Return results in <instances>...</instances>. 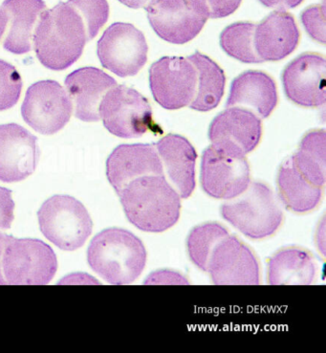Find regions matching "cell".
Here are the masks:
<instances>
[{"instance_id":"cell-33","label":"cell","mask_w":326,"mask_h":353,"mask_svg":"<svg viewBox=\"0 0 326 353\" xmlns=\"http://www.w3.org/2000/svg\"><path fill=\"white\" fill-rule=\"evenodd\" d=\"M145 285H189V281L174 271L161 270L150 275Z\"/></svg>"},{"instance_id":"cell-35","label":"cell","mask_w":326,"mask_h":353,"mask_svg":"<svg viewBox=\"0 0 326 353\" xmlns=\"http://www.w3.org/2000/svg\"><path fill=\"white\" fill-rule=\"evenodd\" d=\"M121 3L132 9H140L147 6L152 0H119Z\"/></svg>"},{"instance_id":"cell-1","label":"cell","mask_w":326,"mask_h":353,"mask_svg":"<svg viewBox=\"0 0 326 353\" xmlns=\"http://www.w3.org/2000/svg\"><path fill=\"white\" fill-rule=\"evenodd\" d=\"M110 17L106 0H68L45 10L33 37L39 61L51 70H65L83 55Z\"/></svg>"},{"instance_id":"cell-31","label":"cell","mask_w":326,"mask_h":353,"mask_svg":"<svg viewBox=\"0 0 326 353\" xmlns=\"http://www.w3.org/2000/svg\"><path fill=\"white\" fill-rule=\"evenodd\" d=\"M14 202L12 192L0 187V231L9 230L14 221Z\"/></svg>"},{"instance_id":"cell-7","label":"cell","mask_w":326,"mask_h":353,"mask_svg":"<svg viewBox=\"0 0 326 353\" xmlns=\"http://www.w3.org/2000/svg\"><path fill=\"white\" fill-rule=\"evenodd\" d=\"M38 217L41 233L63 250L81 248L92 233L93 222L88 210L72 196H55L47 199Z\"/></svg>"},{"instance_id":"cell-22","label":"cell","mask_w":326,"mask_h":353,"mask_svg":"<svg viewBox=\"0 0 326 353\" xmlns=\"http://www.w3.org/2000/svg\"><path fill=\"white\" fill-rule=\"evenodd\" d=\"M263 134L261 118L252 111L238 107L227 108L210 125L211 142L224 141L241 149L244 154L258 147Z\"/></svg>"},{"instance_id":"cell-34","label":"cell","mask_w":326,"mask_h":353,"mask_svg":"<svg viewBox=\"0 0 326 353\" xmlns=\"http://www.w3.org/2000/svg\"><path fill=\"white\" fill-rule=\"evenodd\" d=\"M303 0H259L261 4L268 8L278 10L293 9L298 7Z\"/></svg>"},{"instance_id":"cell-14","label":"cell","mask_w":326,"mask_h":353,"mask_svg":"<svg viewBox=\"0 0 326 353\" xmlns=\"http://www.w3.org/2000/svg\"><path fill=\"white\" fill-rule=\"evenodd\" d=\"M216 285H259V265L253 251L228 236L212 251L207 271Z\"/></svg>"},{"instance_id":"cell-6","label":"cell","mask_w":326,"mask_h":353,"mask_svg":"<svg viewBox=\"0 0 326 353\" xmlns=\"http://www.w3.org/2000/svg\"><path fill=\"white\" fill-rule=\"evenodd\" d=\"M241 196L222 205L221 214L225 221L252 239L273 236L283 223V214L270 188L254 182Z\"/></svg>"},{"instance_id":"cell-19","label":"cell","mask_w":326,"mask_h":353,"mask_svg":"<svg viewBox=\"0 0 326 353\" xmlns=\"http://www.w3.org/2000/svg\"><path fill=\"white\" fill-rule=\"evenodd\" d=\"M170 183L182 199L192 196L195 188L196 150L186 138L165 135L155 144Z\"/></svg>"},{"instance_id":"cell-28","label":"cell","mask_w":326,"mask_h":353,"mask_svg":"<svg viewBox=\"0 0 326 353\" xmlns=\"http://www.w3.org/2000/svg\"><path fill=\"white\" fill-rule=\"evenodd\" d=\"M325 130L308 132L300 144V149L291 158L298 166L325 184Z\"/></svg>"},{"instance_id":"cell-32","label":"cell","mask_w":326,"mask_h":353,"mask_svg":"<svg viewBox=\"0 0 326 353\" xmlns=\"http://www.w3.org/2000/svg\"><path fill=\"white\" fill-rule=\"evenodd\" d=\"M241 1L242 0H204L212 19H221L234 13Z\"/></svg>"},{"instance_id":"cell-23","label":"cell","mask_w":326,"mask_h":353,"mask_svg":"<svg viewBox=\"0 0 326 353\" xmlns=\"http://www.w3.org/2000/svg\"><path fill=\"white\" fill-rule=\"evenodd\" d=\"M0 9L7 17L3 48L22 55L33 47L34 29L46 10L43 0H4Z\"/></svg>"},{"instance_id":"cell-2","label":"cell","mask_w":326,"mask_h":353,"mask_svg":"<svg viewBox=\"0 0 326 353\" xmlns=\"http://www.w3.org/2000/svg\"><path fill=\"white\" fill-rule=\"evenodd\" d=\"M128 221L148 233H162L176 224L181 199L165 175L138 177L118 192Z\"/></svg>"},{"instance_id":"cell-8","label":"cell","mask_w":326,"mask_h":353,"mask_svg":"<svg viewBox=\"0 0 326 353\" xmlns=\"http://www.w3.org/2000/svg\"><path fill=\"white\" fill-rule=\"evenodd\" d=\"M99 112L106 130L115 137L130 139L147 132H162L153 121L147 99L127 85H116L108 90Z\"/></svg>"},{"instance_id":"cell-20","label":"cell","mask_w":326,"mask_h":353,"mask_svg":"<svg viewBox=\"0 0 326 353\" xmlns=\"http://www.w3.org/2000/svg\"><path fill=\"white\" fill-rule=\"evenodd\" d=\"M276 186L286 208L294 213L305 214L317 208L325 185L298 167L290 157L278 170Z\"/></svg>"},{"instance_id":"cell-24","label":"cell","mask_w":326,"mask_h":353,"mask_svg":"<svg viewBox=\"0 0 326 353\" xmlns=\"http://www.w3.org/2000/svg\"><path fill=\"white\" fill-rule=\"evenodd\" d=\"M316 275L317 266L313 256L300 247H284L269 259L270 285H311Z\"/></svg>"},{"instance_id":"cell-30","label":"cell","mask_w":326,"mask_h":353,"mask_svg":"<svg viewBox=\"0 0 326 353\" xmlns=\"http://www.w3.org/2000/svg\"><path fill=\"white\" fill-rule=\"evenodd\" d=\"M306 31L315 41L325 43V5H315L301 14Z\"/></svg>"},{"instance_id":"cell-11","label":"cell","mask_w":326,"mask_h":353,"mask_svg":"<svg viewBox=\"0 0 326 353\" xmlns=\"http://www.w3.org/2000/svg\"><path fill=\"white\" fill-rule=\"evenodd\" d=\"M144 34L130 23L116 22L99 39V60L105 69L121 78L139 73L147 61Z\"/></svg>"},{"instance_id":"cell-16","label":"cell","mask_w":326,"mask_h":353,"mask_svg":"<svg viewBox=\"0 0 326 353\" xmlns=\"http://www.w3.org/2000/svg\"><path fill=\"white\" fill-rule=\"evenodd\" d=\"M106 175L118 194L138 177L164 175V168L155 145H121L106 161Z\"/></svg>"},{"instance_id":"cell-17","label":"cell","mask_w":326,"mask_h":353,"mask_svg":"<svg viewBox=\"0 0 326 353\" xmlns=\"http://www.w3.org/2000/svg\"><path fill=\"white\" fill-rule=\"evenodd\" d=\"M64 83L75 107L74 114L83 122L101 120V102L106 92L117 85L114 79L96 68L77 69L69 74Z\"/></svg>"},{"instance_id":"cell-15","label":"cell","mask_w":326,"mask_h":353,"mask_svg":"<svg viewBox=\"0 0 326 353\" xmlns=\"http://www.w3.org/2000/svg\"><path fill=\"white\" fill-rule=\"evenodd\" d=\"M38 138L17 123L0 125V181L14 183L36 170Z\"/></svg>"},{"instance_id":"cell-26","label":"cell","mask_w":326,"mask_h":353,"mask_svg":"<svg viewBox=\"0 0 326 353\" xmlns=\"http://www.w3.org/2000/svg\"><path fill=\"white\" fill-rule=\"evenodd\" d=\"M228 236L227 229L216 222L201 224L192 229L187 239V249L194 265L207 272L212 251Z\"/></svg>"},{"instance_id":"cell-10","label":"cell","mask_w":326,"mask_h":353,"mask_svg":"<svg viewBox=\"0 0 326 353\" xmlns=\"http://www.w3.org/2000/svg\"><path fill=\"white\" fill-rule=\"evenodd\" d=\"M73 112L68 93L58 81H39L30 86L21 105V115L27 125L43 135H53L63 130Z\"/></svg>"},{"instance_id":"cell-21","label":"cell","mask_w":326,"mask_h":353,"mask_svg":"<svg viewBox=\"0 0 326 353\" xmlns=\"http://www.w3.org/2000/svg\"><path fill=\"white\" fill-rule=\"evenodd\" d=\"M276 105L275 81L268 74L250 70L237 76L232 83L226 107L246 108L259 118H267Z\"/></svg>"},{"instance_id":"cell-25","label":"cell","mask_w":326,"mask_h":353,"mask_svg":"<svg viewBox=\"0 0 326 353\" xmlns=\"http://www.w3.org/2000/svg\"><path fill=\"white\" fill-rule=\"evenodd\" d=\"M187 60L194 64L197 74L196 93L190 108L202 112L214 110L223 97L226 81L223 70L198 51L187 57Z\"/></svg>"},{"instance_id":"cell-13","label":"cell","mask_w":326,"mask_h":353,"mask_svg":"<svg viewBox=\"0 0 326 353\" xmlns=\"http://www.w3.org/2000/svg\"><path fill=\"white\" fill-rule=\"evenodd\" d=\"M326 61L317 53H305L286 66L284 91L289 100L306 108H318L326 101Z\"/></svg>"},{"instance_id":"cell-9","label":"cell","mask_w":326,"mask_h":353,"mask_svg":"<svg viewBox=\"0 0 326 353\" xmlns=\"http://www.w3.org/2000/svg\"><path fill=\"white\" fill-rule=\"evenodd\" d=\"M145 8L155 33L174 44L194 39L210 17L204 0H152Z\"/></svg>"},{"instance_id":"cell-4","label":"cell","mask_w":326,"mask_h":353,"mask_svg":"<svg viewBox=\"0 0 326 353\" xmlns=\"http://www.w3.org/2000/svg\"><path fill=\"white\" fill-rule=\"evenodd\" d=\"M53 249L34 239H16L0 232V285H44L56 275Z\"/></svg>"},{"instance_id":"cell-36","label":"cell","mask_w":326,"mask_h":353,"mask_svg":"<svg viewBox=\"0 0 326 353\" xmlns=\"http://www.w3.org/2000/svg\"><path fill=\"white\" fill-rule=\"evenodd\" d=\"M7 27V17L5 14L4 12L0 9V39H1L2 37L6 31Z\"/></svg>"},{"instance_id":"cell-18","label":"cell","mask_w":326,"mask_h":353,"mask_svg":"<svg viewBox=\"0 0 326 353\" xmlns=\"http://www.w3.org/2000/svg\"><path fill=\"white\" fill-rule=\"evenodd\" d=\"M300 41V31L292 14L273 12L256 26L254 49L261 63L276 61L293 53Z\"/></svg>"},{"instance_id":"cell-27","label":"cell","mask_w":326,"mask_h":353,"mask_svg":"<svg viewBox=\"0 0 326 353\" xmlns=\"http://www.w3.org/2000/svg\"><path fill=\"white\" fill-rule=\"evenodd\" d=\"M254 30L256 24L250 22H236L227 27L221 36L222 49L242 63H261L254 49Z\"/></svg>"},{"instance_id":"cell-3","label":"cell","mask_w":326,"mask_h":353,"mask_svg":"<svg viewBox=\"0 0 326 353\" xmlns=\"http://www.w3.org/2000/svg\"><path fill=\"white\" fill-rule=\"evenodd\" d=\"M89 265L111 285H130L137 280L147 263V251L139 238L120 228L106 229L91 241Z\"/></svg>"},{"instance_id":"cell-12","label":"cell","mask_w":326,"mask_h":353,"mask_svg":"<svg viewBox=\"0 0 326 353\" xmlns=\"http://www.w3.org/2000/svg\"><path fill=\"white\" fill-rule=\"evenodd\" d=\"M150 85L154 100L162 108L180 110L194 101L196 69L187 58L164 57L150 66Z\"/></svg>"},{"instance_id":"cell-5","label":"cell","mask_w":326,"mask_h":353,"mask_svg":"<svg viewBox=\"0 0 326 353\" xmlns=\"http://www.w3.org/2000/svg\"><path fill=\"white\" fill-rule=\"evenodd\" d=\"M202 189L216 199H234L250 185V167L246 154L224 141L212 142L202 155Z\"/></svg>"},{"instance_id":"cell-29","label":"cell","mask_w":326,"mask_h":353,"mask_svg":"<svg viewBox=\"0 0 326 353\" xmlns=\"http://www.w3.org/2000/svg\"><path fill=\"white\" fill-rule=\"evenodd\" d=\"M22 79L14 65L0 60V111L14 107L21 98Z\"/></svg>"}]
</instances>
